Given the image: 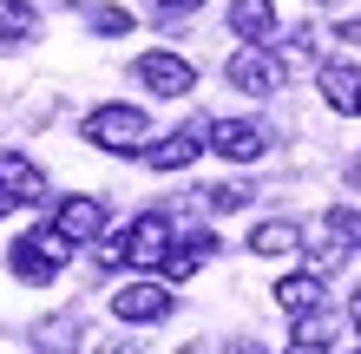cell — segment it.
Instances as JSON below:
<instances>
[{"label": "cell", "mask_w": 361, "mask_h": 354, "mask_svg": "<svg viewBox=\"0 0 361 354\" xmlns=\"http://www.w3.org/2000/svg\"><path fill=\"white\" fill-rule=\"evenodd\" d=\"M342 39H348V46H361V13H355V20H342Z\"/></svg>", "instance_id": "22"}, {"label": "cell", "mask_w": 361, "mask_h": 354, "mask_svg": "<svg viewBox=\"0 0 361 354\" xmlns=\"http://www.w3.org/2000/svg\"><path fill=\"white\" fill-rule=\"evenodd\" d=\"M295 243H302V230H295L289 217H269V223H257V230H250V256H295Z\"/></svg>", "instance_id": "14"}, {"label": "cell", "mask_w": 361, "mask_h": 354, "mask_svg": "<svg viewBox=\"0 0 361 354\" xmlns=\"http://www.w3.org/2000/svg\"><path fill=\"white\" fill-rule=\"evenodd\" d=\"M47 197V177H39L33 158L20 151H0V210H33V203Z\"/></svg>", "instance_id": "6"}, {"label": "cell", "mask_w": 361, "mask_h": 354, "mask_svg": "<svg viewBox=\"0 0 361 354\" xmlns=\"http://www.w3.org/2000/svg\"><path fill=\"white\" fill-rule=\"evenodd\" d=\"M73 335H79V322H73V315H66V322H39V328H33V341L47 348V354H66Z\"/></svg>", "instance_id": "19"}, {"label": "cell", "mask_w": 361, "mask_h": 354, "mask_svg": "<svg viewBox=\"0 0 361 354\" xmlns=\"http://www.w3.org/2000/svg\"><path fill=\"white\" fill-rule=\"evenodd\" d=\"M276 308H283L289 322L315 315V308H322V276H315V269H302V276H283V282H276Z\"/></svg>", "instance_id": "13"}, {"label": "cell", "mask_w": 361, "mask_h": 354, "mask_svg": "<svg viewBox=\"0 0 361 354\" xmlns=\"http://www.w3.org/2000/svg\"><path fill=\"white\" fill-rule=\"evenodd\" d=\"M250 197H257V191H250V184H210V191H204V203H210V210H217V217H230V210H243Z\"/></svg>", "instance_id": "18"}, {"label": "cell", "mask_w": 361, "mask_h": 354, "mask_svg": "<svg viewBox=\"0 0 361 354\" xmlns=\"http://www.w3.org/2000/svg\"><path fill=\"white\" fill-rule=\"evenodd\" d=\"M178 354H217V341H184Z\"/></svg>", "instance_id": "23"}, {"label": "cell", "mask_w": 361, "mask_h": 354, "mask_svg": "<svg viewBox=\"0 0 361 354\" xmlns=\"http://www.w3.org/2000/svg\"><path fill=\"white\" fill-rule=\"evenodd\" d=\"M224 79L237 92H250V99H269V92H283V59H276L269 46H237L230 66H224Z\"/></svg>", "instance_id": "4"}, {"label": "cell", "mask_w": 361, "mask_h": 354, "mask_svg": "<svg viewBox=\"0 0 361 354\" xmlns=\"http://www.w3.org/2000/svg\"><path fill=\"white\" fill-rule=\"evenodd\" d=\"M92 33H105V39L132 33V13H125V7H92Z\"/></svg>", "instance_id": "20"}, {"label": "cell", "mask_w": 361, "mask_h": 354, "mask_svg": "<svg viewBox=\"0 0 361 354\" xmlns=\"http://www.w3.org/2000/svg\"><path fill=\"white\" fill-rule=\"evenodd\" d=\"M158 7H171V13H178V7H197V0H158Z\"/></svg>", "instance_id": "25"}, {"label": "cell", "mask_w": 361, "mask_h": 354, "mask_svg": "<svg viewBox=\"0 0 361 354\" xmlns=\"http://www.w3.org/2000/svg\"><path fill=\"white\" fill-rule=\"evenodd\" d=\"M79 132H86V144H99V151L132 158V151H145V132H152V125H145L138 106H99L86 125H79Z\"/></svg>", "instance_id": "2"}, {"label": "cell", "mask_w": 361, "mask_h": 354, "mask_svg": "<svg viewBox=\"0 0 361 354\" xmlns=\"http://www.w3.org/2000/svg\"><path fill=\"white\" fill-rule=\"evenodd\" d=\"M322 230H329V243H335V256H348V249H361V210H335L322 217Z\"/></svg>", "instance_id": "15"}, {"label": "cell", "mask_w": 361, "mask_h": 354, "mask_svg": "<svg viewBox=\"0 0 361 354\" xmlns=\"http://www.w3.org/2000/svg\"><path fill=\"white\" fill-rule=\"evenodd\" d=\"M92 354H138V341H125V335H112V341H99Z\"/></svg>", "instance_id": "21"}, {"label": "cell", "mask_w": 361, "mask_h": 354, "mask_svg": "<svg viewBox=\"0 0 361 354\" xmlns=\"http://www.w3.org/2000/svg\"><path fill=\"white\" fill-rule=\"evenodd\" d=\"M329 341H335V315H322V308H315V315L295 322V348H302V354H322Z\"/></svg>", "instance_id": "16"}, {"label": "cell", "mask_w": 361, "mask_h": 354, "mask_svg": "<svg viewBox=\"0 0 361 354\" xmlns=\"http://www.w3.org/2000/svg\"><path fill=\"white\" fill-rule=\"evenodd\" d=\"M33 27H39V20H33L27 0H0V39H27Z\"/></svg>", "instance_id": "17"}, {"label": "cell", "mask_w": 361, "mask_h": 354, "mask_svg": "<svg viewBox=\"0 0 361 354\" xmlns=\"http://www.w3.org/2000/svg\"><path fill=\"white\" fill-rule=\"evenodd\" d=\"M230 33L243 46H269L276 33V0H230Z\"/></svg>", "instance_id": "12"}, {"label": "cell", "mask_w": 361, "mask_h": 354, "mask_svg": "<svg viewBox=\"0 0 361 354\" xmlns=\"http://www.w3.org/2000/svg\"><path fill=\"white\" fill-rule=\"evenodd\" d=\"M197 151H204V125H184V132L145 144V164L152 171H184V164H197Z\"/></svg>", "instance_id": "11"}, {"label": "cell", "mask_w": 361, "mask_h": 354, "mask_svg": "<svg viewBox=\"0 0 361 354\" xmlns=\"http://www.w3.org/2000/svg\"><path fill=\"white\" fill-rule=\"evenodd\" d=\"M138 79H145V92H158V99H184L197 86V66L178 59V53H138Z\"/></svg>", "instance_id": "7"}, {"label": "cell", "mask_w": 361, "mask_h": 354, "mask_svg": "<svg viewBox=\"0 0 361 354\" xmlns=\"http://www.w3.org/2000/svg\"><path fill=\"white\" fill-rule=\"evenodd\" d=\"M164 249H171V217H164V210H145L132 230H118L99 256H105V263H138V269H152V263H164Z\"/></svg>", "instance_id": "1"}, {"label": "cell", "mask_w": 361, "mask_h": 354, "mask_svg": "<svg viewBox=\"0 0 361 354\" xmlns=\"http://www.w3.org/2000/svg\"><path fill=\"white\" fill-rule=\"evenodd\" d=\"M66 256H73V243H66V236H53V230H33V236H20V243H13L7 269H13L20 282H53L59 269H66Z\"/></svg>", "instance_id": "3"}, {"label": "cell", "mask_w": 361, "mask_h": 354, "mask_svg": "<svg viewBox=\"0 0 361 354\" xmlns=\"http://www.w3.org/2000/svg\"><path fill=\"white\" fill-rule=\"evenodd\" d=\"M315 86H322L329 112H342V118H355V112H361V66H342V59H329V66L315 72Z\"/></svg>", "instance_id": "10"}, {"label": "cell", "mask_w": 361, "mask_h": 354, "mask_svg": "<svg viewBox=\"0 0 361 354\" xmlns=\"http://www.w3.org/2000/svg\"><path fill=\"white\" fill-rule=\"evenodd\" d=\"M348 315H355V328H361V289H355V302H348Z\"/></svg>", "instance_id": "24"}, {"label": "cell", "mask_w": 361, "mask_h": 354, "mask_svg": "<svg viewBox=\"0 0 361 354\" xmlns=\"http://www.w3.org/2000/svg\"><path fill=\"white\" fill-rule=\"evenodd\" d=\"M171 289H164V282H125L118 289V296H112V315L118 322H164V315H171Z\"/></svg>", "instance_id": "8"}, {"label": "cell", "mask_w": 361, "mask_h": 354, "mask_svg": "<svg viewBox=\"0 0 361 354\" xmlns=\"http://www.w3.org/2000/svg\"><path fill=\"white\" fill-rule=\"evenodd\" d=\"M53 236H66V243H92L99 230H105V203L99 197H66L53 210V223H47Z\"/></svg>", "instance_id": "9"}, {"label": "cell", "mask_w": 361, "mask_h": 354, "mask_svg": "<svg viewBox=\"0 0 361 354\" xmlns=\"http://www.w3.org/2000/svg\"><path fill=\"white\" fill-rule=\"evenodd\" d=\"M204 138H210V151L230 158V164H257L269 151V132L250 125V118H217V125H204Z\"/></svg>", "instance_id": "5"}]
</instances>
